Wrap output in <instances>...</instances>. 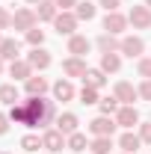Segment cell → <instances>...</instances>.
<instances>
[{
    "mask_svg": "<svg viewBox=\"0 0 151 154\" xmlns=\"http://www.w3.org/2000/svg\"><path fill=\"white\" fill-rule=\"evenodd\" d=\"M27 113H30V128H45V125H51V122H57V107H54V101H48L45 95H27Z\"/></svg>",
    "mask_w": 151,
    "mask_h": 154,
    "instance_id": "1",
    "label": "cell"
},
{
    "mask_svg": "<svg viewBox=\"0 0 151 154\" xmlns=\"http://www.w3.org/2000/svg\"><path fill=\"white\" fill-rule=\"evenodd\" d=\"M12 27L21 30V33H30L33 27H39L36 9H33V6H21V9H15V15H12Z\"/></svg>",
    "mask_w": 151,
    "mask_h": 154,
    "instance_id": "2",
    "label": "cell"
},
{
    "mask_svg": "<svg viewBox=\"0 0 151 154\" xmlns=\"http://www.w3.org/2000/svg\"><path fill=\"white\" fill-rule=\"evenodd\" d=\"M113 119H116V125H119L122 131H133V128H139V113H136L133 104H122L119 113H116Z\"/></svg>",
    "mask_w": 151,
    "mask_h": 154,
    "instance_id": "3",
    "label": "cell"
},
{
    "mask_svg": "<svg viewBox=\"0 0 151 154\" xmlns=\"http://www.w3.org/2000/svg\"><path fill=\"white\" fill-rule=\"evenodd\" d=\"M86 128H89V134H92V136H113L116 131H119V125H116L113 116H95Z\"/></svg>",
    "mask_w": 151,
    "mask_h": 154,
    "instance_id": "4",
    "label": "cell"
},
{
    "mask_svg": "<svg viewBox=\"0 0 151 154\" xmlns=\"http://www.w3.org/2000/svg\"><path fill=\"white\" fill-rule=\"evenodd\" d=\"M65 139H68V136L62 134L59 128H48V131L42 134V148H48L51 154H57V151H62V148H68Z\"/></svg>",
    "mask_w": 151,
    "mask_h": 154,
    "instance_id": "5",
    "label": "cell"
},
{
    "mask_svg": "<svg viewBox=\"0 0 151 154\" xmlns=\"http://www.w3.org/2000/svg\"><path fill=\"white\" fill-rule=\"evenodd\" d=\"M128 27H131V21H128V15H122L119 9L104 15V33H113V36H125V30H128Z\"/></svg>",
    "mask_w": 151,
    "mask_h": 154,
    "instance_id": "6",
    "label": "cell"
},
{
    "mask_svg": "<svg viewBox=\"0 0 151 154\" xmlns=\"http://www.w3.org/2000/svg\"><path fill=\"white\" fill-rule=\"evenodd\" d=\"M119 54H122V57H131V59H139L145 54V38L142 36H122Z\"/></svg>",
    "mask_w": 151,
    "mask_h": 154,
    "instance_id": "7",
    "label": "cell"
},
{
    "mask_svg": "<svg viewBox=\"0 0 151 154\" xmlns=\"http://www.w3.org/2000/svg\"><path fill=\"white\" fill-rule=\"evenodd\" d=\"M128 21H131L133 30H151V9L145 3H139V6H131V12H128Z\"/></svg>",
    "mask_w": 151,
    "mask_h": 154,
    "instance_id": "8",
    "label": "cell"
},
{
    "mask_svg": "<svg viewBox=\"0 0 151 154\" xmlns=\"http://www.w3.org/2000/svg\"><path fill=\"white\" fill-rule=\"evenodd\" d=\"M77 15L74 12H59L57 18H54V30H57L59 36H74L77 33Z\"/></svg>",
    "mask_w": 151,
    "mask_h": 154,
    "instance_id": "9",
    "label": "cell"
},
{
    "mask_svg": "<svg viewBox=\"0 0 151 154\" xmlns=\"http://www.w3.org/2000/svg\"><path fill=\"white\" fill-rule=\"evenodd\" d=\"M86 71H89L86 57H68V59H62V74L68 77V80H74V77H86Z\"/></svg>",
    "mask_w": 151,
    "mask_h": 154,
    "instance_id": "10",
    "label": "cell"
},
{
    "mask_svg": "<svg viewBox=\"0 0 151 154\" xmlns=\"http://www.w3.org/2000/svg\"><path fill=\"white\" fill-rule=\"evenodd\" d=\"M27 62L33 65V71H45V68H51L54 57H51V51H48V48H30Z\"/></svg>",
    "mask_w": 151,
    "mask_h": 154,
    "instance_id": "11",
    "label": "cell"
},
{
    "mask_svg": "<svg viewBox=\"0 0 151 154\" xmlns=\"http://www.w3.org/2000/svg\"><path fill=\"white\" fill-rule=\"evenodd\" d=\"M113 95L119 98V104H136L139 101V92H136V86L131 80H119L113 86Z\"/></svg>",
    "mask_w": 151,
    "mask_h": 154,
    "instance_id": "12",
    "label": "cell"
},
{
    "mask_svg": "<svg viewBox=\"0 0 151 154\" xmlns=\"http://www.w3.org/2000/svg\"><path fill=\"white\" fill-rule=\"evenodd\" d=\"M51 92H54V101H74L77 98V89H74V83L68 80V77H62V80H57L54 86H51Z\"/></svg>",
    "mask_w": 151,
    "mask_h": 154,
    "instance_id": "13",
    "label": "cell"
},
{
    "mask_svg": "<svg viewBox=\"0 0 151 154\" xmlns=\"http://www.w3.org/2000/svg\"><path fill=\"white\" fill-rule=\"evenodd\" d=\"M89 51H92V42L83 36V33L68 36V54H71V57H86Z\"/></svg>",
    "mask_w": 151,
    "mask_h": 154,
    "instance_id": "14",
    "label": "cell"
},
{
    "mask_svg": "<svg viewBox=\"0 0 151 154\" xmlns=\"http://www.w3.org/2000/svg\"><path fill=\"white\" fill-rule=\"evenodd\" d=\"M6 71H9V77H15V83H18V80L27 83V80L33 77V65H30L27 59H15V62H9V68H6Z\"/></svg>",
    "mask_w": 151,
    "mask_h": 154,
    "instance_id": "15",
    "label": "cell"
},
{
    "mask_svg": "<svg viewBox=\"0 0 151 154\" xmlns=\"http://www.w3.org/2000/svg\"><path fill=\"white\" fill-rule=\"evenodd\" d=\"M54 125H57L65 136H71V134H77V131H80V119H77L74 113H59Z\"/></svg>",
    "mask_w": 151,
    "mask_h": 154,
    "instance_id": "16",
    "label": "cell"
},
{
    "mask_svg": "<svg viewBox=\"0 0 151 154\" xmlns=\"http://www.w3.org/2000/svg\"><path fill=\"white\" fill-rule=\"evenodd\" d=\"M0 57L6 59V62L21 59V42H18V38H6V36H3V42H0Z\"/></svg>",
    "mask_w": 151,
    "mask_h": 154,
    "instance_id": "17",
    "label": "cell"
},
{
    "mask_svg": "<svg viewBox=\"0 0 151 154\" xmlns=\"http://www.w3.org/2000/svg\"><path fill=\"white\" fill-rule=\"evenodd\" d=\"M95 45H98V51H101V54H116V51L122 48V36H113V33H101V36L95 38Z\"/></svg>",
    "mask_w": 151,
    "mask_h": 154,
    "instance_id": "18",
    "label": "cell"
},
{
    "mask_svg": "<svg viewBox=\"0 0 151 154\" xmlns=\"http://www.w3.org/2000/svg\"><path fill=\"white\" fill-rule=\"evenodd\" d=\"M119 148L128 154H136L139 148H142V139H139V134H133V131H122V136H119Z\"/></svg>",
    "mask_w": 151,
    "mask_h": 154,
    "instance_id": "19",
    "label": "cell"
},
{
    "mask_svg": "<svg viewBox=\"0 0 151 154\" xmlns=\"http://www.w3.org/2000/svg\"><path fill=\"white\" fill-rule=\"evenodd\" d=\"M104 74H119L122 71V54H101V65H98Z\"/></svg>",
    "mask_w": 151,
    "mask_h": 154,
    "instance_id": "20",
    "label": "cell"
},
{
    "mask_svg": "<svg viewBox=\"0 0 151 154\" xmlns=\"http://www.w3.org/2000/svg\"><path fill=\"white\" fill-rule=\"evenodd\" d=\"M24 89H27V95H33V98H39V95H45L48 89H51V83H48V77H39V74H33L27 83H24Z\"/></svg>",
    "mask_w": 151,
    "mask_h": 154,
    "instance_id": "21",
    "label": "cell"
},
{
    "mask_svg": "<svg viewBox=\"0 0 151 154\" xmlns=\"http://www.w3.org/2000/svg\"><path fill=\"white\" fill-rule=\"evenodd\" d=\"M36 15H39V21H51V24H54V18L59 15L57 0H42V3L36 6Z\"/></svg>",
    "mask_w": 151,
    "mask_h": 154,
    "instance_id": "22",
    "label": "cell"
},
{
    "mask_svg": "<svg viewBox=\"0 0 151 154\" xmlns=\"http://www.w3.org/2000/svg\"><path fill=\"white\" fill-rule=\"evenodd\" d=\"M18 101H21L18 83H3V86H0V104H6V107H12V104H18Z\"/></svg>",
    "mask_w": 151,
    "mask_h": 154,
    "instance_id": "23",
    "label": "cell"
},
{
    "mask_svg": "<svg viewBox=\"0 0 151 154\" xmlns=\"http://www.w3.org/2000/svg\"><path fill=\"white\" fill-rule=\"evenodd\" d=\"M89 151L92 154H110L113 151V136H92L89 139Z\"/></svg>",
    "mask_w": 151,
    "mask_h": 154,
    "instance_id": "24",
    "label": "cell"
},
{
    "mask_svg": "<svg viewBox=\"0 0 151 154\" xmlns=\"http://www.w3.org/2000/svg\"><path fill=\"white\" fill-rule=\"evenodd\" d=\"M74 15L77 21H92L95 15H98V3H89V0H80L74 6Z\"/></svg>",
    "mask_w": 151,
    "mask_h": 154,
    "instance_id": "25",
    "label": "cell"
},
{
    "mask_svg": "<svg viewBox=\"0 0 151 154\" xmlns=\"http://www.w3.org/2000/svg\"><path fill=\"white\" fill-rule=\"evenodd\" d=\"M9 119H12V122H18V125H27V128H30V113H27V104H24V101L12 104V107H9Z\"/></svg>",
    "mask_w": 151,
    "mask_h": 154,
    "instance_id": "26",
    "label": "cell"
},
{
    "mask_svg": "<svg viewBox=\"0 0 151 154\" xmlns=\"http://www.w3.org/2000/svg\"><path fill=\"white\" fill-rule=\"evenodd\" d=\"M65 142H68V151H74V154H86V148H89V139H86V134H80V131L71 134Z\"/></svg>",
    "mask_w": 151,
    "mask_h": 154,
    "instance_id": "27",
    "label": "cell"
},
{
    "mask_svg": "<svg viewBox=\"0 0 151 154\" xmlns=\"http://www.w3.org/2000/svg\"><path fill=\"white\" fill-rule=\"evenodd\" d=\"M83 83H89V86H95V89H104V86H107V74H104L101 68H89L86 77H83Z\"/></svg>",
    "mask_w": 151,
    "mask_h": 154,
    "instance_id": "28",
    "label": "cell"
},
{
    "mask_svg": "<svg viewBox=\"0 0 151 154\" xmlns=\"http://www.w3.org/2000/svg\"><path fill=\"white\" fill-rule=\"evenodd\" d=\"M21 148H24L27 154H36L39 148H42V136L39 134H24L21 136Z\"/></svg>",
    "mask_w": 151,
    "mask_h": 154,
    "instance_id": "29",
    "label": "cell"
},
{
    "mask_svg": "<svg viewBox=\"0 0 151 154\" xmlns=\"http://www.w3.org/2000/svg\"><path fill=\"white\" fill-rule=\"evenodd\" d=\"M98 92H101V89H95V86H89V83H83V89L77 92V98H80V104H98V101H101Z\"/></svg>",
    "mask_w": 151,
    "mask_h": 154,
    "instance_id": "30",
    "label": "cell"
},
{
    "mask_svg": "<svg viewBox=\"0 0 151 154\" xmlns=\"http://www.w3.org/2000/svg\"><path fill=\"white\" fill-rule=\"evenodd\" d=\"M98 107H101V116H116L122 104H119L116 95H110V98H104V101H98Z\"/></svg>",
    "mask_w": 151,
    "mask_h": 154,
    "instance_id": "31",
    "label": "cell"
},
{
    "mask_svg": "<svg viewBox=\"0 0 151 154\" xmlns=\"http://www.w3.org/2000/svg\"><path fill=\"white\" fill-rule=\"evenodd\" d=\"M24 38H27L30 48H45V30H39V27H33L30 33H24Z\"/></svg>",
    "mask_w": 151,
    "mask_h": 154,
    "instance_id": "32",
    "label": "cell"
},
{
    "mask_svg": "<svg viewBox=\"0 0 151 154\" xmlns=\"http://www.w3.org/2000/svg\"><path fill=\"white\" fill-rule=\"evenodd\" d=\"M136 71L142 80H151V57H139L136 59Z\"/></svg>",
    "mask_w": 151,
    "mask_h": 154,
    "instance_id": "33",
    "label": "cell"
},
{
    "mask_svg": "<svg viewBox=\"0 0 151 154\" xmlns=\"http://www.w3.org/2000/svg\"><path fill=\"white\" fill-rule=\"evenodd\" d=\"M136 134H139V139H142V145H151V122H139Z\"/></svg>",
    "mask_w": 151,
    "mask_h": 154,
    "instance_id": "34",
    "label": "cell"
},
{
    "mask_svg": "<svg viewBox=\"0 0 151 154\" xmlns=\"http://www.w3.org/2000/svg\"><path fill=\"white\" fill-rule=\"evenodd\" d=\"M136 92H139L142 101H151V80H142V83L136 86Z\"/></svg>",
    "mask_w": 151,
    "mask_h": 154,
    "instance_id": "35",
    "label": "cell"
},
{
    "mask_svg": "<svg viewBox=\"0 0 151 154\" xmlns=\"http://www.w3.org/2000/svg\"><path fill=\"white\" fill-rule=\"evenodd\" d=\"M9 27H12V12L0 6V30H9Z\"/></svg>",
    "mask_w": 151,
    "mask_h": 154,
    "instance_id": "36",
    "label": "cell"
},
{
    "mask_svg": "<svg viewBox=\"0 0 151 154\" xmlns=\"http://www.w3.org/2000/svg\"><path fill=\"white\" fill-rule=\"evenodd\" d=\"M80 3V0H57V6H59V12H74V6Z\"/></svg>",
    "mask_w": 151,
    "mask_h": 154,
    "instance_id": "37",
    "label": "cell"
},
{
    "mask_svg": "<svg viewBox=\"0 0 151 154\" xmlns=\"http://www.w3.org/2000/svg\"><path fill=\"white\" fill-rule=\"evenodd\" d=\"M98 6H104L107 12H116V9L122 6V0H98Z\"/></svg>",
    "mask_w": 151,
    "mask_h": 154,
    "instance_id": "38",
    "label": "cell"
},
{
    "mask_svg": "<svg viewBox=\"0 0 151 154\" xmlns=\"http://www.w3.org/2000/svg\"><path fill=\"white\" fill-rule=\"evenodd\" d=\"M9 122H12L9 116H6V113H0V136H6V134H9Z\"/></svg>",
    "mask_w": 151,
    "mask_h": 154,
    "instance_id": "39",
    "label": "cell"
},
{
    "mask_svg": "<svg viewBox=\"0 0 151 154\" xmlns=\"http://www.w3.org/2000/svg\"><path fill=\"white\" fill-rule=\"evenodd\" d=\"M6 68H9V65H6V59L0 57V74H3V71H6Z\"/></svg>",
    "mask_w": 151,
    "mask_h": 154,
    "instance_id": "40",
    "label": "cell"
},
{
    "mask_svg": "<svg viewBox=\"0 0 151 154\" xmlns=\"http://www.w3.org/2000/svg\"><path fill=\"white\" fill-rule=\"evenodd\" d=\"M27 3H30V6H39V3H42V0H27Z\"/></svg>",
    "mask_w": 151,
    "mask_h": 154,
    "instance_id": "41",
    "label": "cell"
},
{
    "mask_svg": "<svg viewBox=\"0 0 151 154\" xmlns=\"http://www.w3.org/2000/svg\"><path fill=\"white\" fill-rule=\"evenodd\" d=\"M145 6H148V9H151V0H145Z\"/></svg>",
    "mask_w": 151,
    "mask_h": 154,
    "instance_id": "42",
    "label": "cell"
},
{
    "mask_svg": "<svg viewBox=\"0 0 151 154\" xmlns=\"http://www.w3.org/2000/svg\"><path fill=\"white\" fill-rule=\"evenodd\" d=\"M0 42H3V30H0Z\"/></svg>",
    "mask_w": 151,
    "mask_h": 154,
    "instance_id": "43",
    "label": "cell"
},
{
    "mask_svg": "<svg viewBox=\"0 0 151 154\" xmlns=\"http://www.w3.org/2000/svg\"><path fill=\"white\" fill-rule=\"evenodd\" d=\"M0 154H12V151H0Z\"/></svg>",
    "mask_w": 151,
    "mask_h": 154,
    "instance_id": "44",
    "label": "cell"
},
{
    "mask_svg": "<svg viewBox=\"0 0 151 154\" xmlns=\"http://www.w3.org/2000/svg\"><path fill=\"white\" fill-rule=\"evenodd\" d=\"M119 154H128V151H119Z\"/></svg>",
    "mask_w": 151,
    "mask_h": 154,
    "instance_id": "45",
    "label": "cell"
},
{
    "mask_svg": "<svg viewBox=\"0 0 151 154\" xmlns=\"http://www.w3.org/2000/svg\"><path fill=\"white\" fill-rule=\"evenodd\" d=\"M86 154H92V151H86Z\"/></svg>",
    "mask_w": 151,
    "mask_h": 154,
    "instance_id": "46",
    "label": "cell"
},
{
    "mask_svg": "<svg viewBox=\"0 0 151 154\" xmlns=\"http://www.w3.org/2000/svg\"><path fill=\"white\" fill-rule=\"evenodd\" d=\"M48 154H51V151H48Z\"/></svg>",
    "mask_w": 151,
    "mask_h": 154,
    "instance_id": "47",
    "label": "cell"
}]
</instances>
